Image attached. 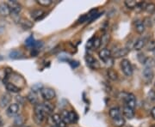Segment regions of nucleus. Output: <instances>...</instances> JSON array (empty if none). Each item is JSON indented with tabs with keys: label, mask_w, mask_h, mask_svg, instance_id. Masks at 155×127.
<instances>
[{
	"label": "nucleus",
	"mask_w": 155,
	"mask_h": 127,
	"mask_svg": "<svg viewBox=\"0 0 155 127\" xmlns=\"http://www.w3.org/2000/svg\"><path fill=\"white\" fill-rule=\"evenodd\" d=\"M45 114L44 110L42 108L41 104H36L34 107V118H35V121L37 124H41L44 120Z\"/></svg>",
	"instance_id": "nucleus-1"
},
{
	"label": "nucleus",
	"mask_w": 155,
	"mask_h": 127,
	"mask_svg": "<svg viewBox=\"0 0 155 127\" xmlns=\"http://www.w3.org/2000/svg\"><path fill=\"white\" fill-rule=\"evenodd\" d=\"M121 69L125 76L131 77L133 75V66L128 59H122L121 62Z\"/></svg>",
	"instance_id": "nucleus-2"
},
{
	"label": "nucleus",
	"mask_w": 155,
	"mask_h": 127,
	"mask_svg": "<svg viewBox=\"0 0 155 127\" xmlns=\"http://www.w3.org/2000/svg\"><path fill=\"white\" fill-rule=\"evenodd\" d=\"M41 94L42 98L48 101H50L51 100L54 99L56 96L55 91L51 88H43L41 90Z\"/></svg>",
	"instance_id": "nucleus-3"
},
{
	"label": "nucleus",
	"mask_w": 155,
	"mask_h": 127,
	"mask_svg": "<svg viewBox=\"0 0 155 127\" xmlns=\"http://www.w3.org/2000/svg\"><path fill=\"white\" fill-rule=\"evenodd\" d=\"M19 109H20V106L17 103H12L10 104V106L7 107V110H6V114L7 116L12 118V117H16L19 113Z\"/></svg>",
	"instance_id": "nucleus-4"
},
{
	"label": "nucleus",
	"mask_w": 155,
	"mask_h": 127,
	"mask_svg": "<svg viewBox=\"0 0 155 127\" xmlns=\"http://www.w3.org/2000/svg\"><path fill=\"white\" fill-rule=\"evenodd\" d=\"M6 4H7V5L9 6V8L11 10V13L19 14L21 12V11H22V5L17 1H11V0H10Z\"/></svg>",
	"instance_id": "nucleus-5"
},
{
	"label": "nucleus",
	"mask_w": 155,
	"mask_h": 127,
	"mask_svg": "<svg viewBox=\"0 0 155 127\" xmlns=\"http://www.w3.org/2000/svg\"><path fill=\"white\" fill-rule=\"evenodd\" d=\"M85 61L87 63V65L90 68L93 70H97L100 68V64L98 61L95 58H93L91 55H87L85 57Z\"/></svg>",
	"instance_id": "nucleus-6"
},
{
	"label": "nucleus",
	"mask_w": 155,
	"mask_h": 127,
	"mask_svg": "<svg viewBox=\"0 0 155 127\" xmlns=\"http://www.w3.org/2000/svg\"><path fill=\"white\" fill-rule=\"evenodd\" d=\"M123 100H124V101H125L127 106L132 108V109H134V107L136 106V98H135L134 94H127Z\"/></svg>",
	"instance_id": "nucleus-7"
},
{
	"label": "nucleus",
	"mask_w": 155,
	"mask_h": 127,
	"mask_svg": "<svg viewBox=\"0 0 155 127\" xmlns=\"http://www.w3.org/2000/svg\"><path fill=\"white\" fill-rule=\"evenodd\" d=\"M111 53L112 52H110V50H109L108 48H103L98 52V56L100 59L104 61V63H105L106 61H108L110 58H112Z\"/></svg>",
	"instance_id": "nucleus-8"
},
{
	"label": "nucleus",
	"mask_w": 155,
	"mask_h": 127,
	"mask_svg": "<svg viewBox=\"0 0 155 127\" xmlns=\"http://www.w3.org/2000/svg\"><path fill=\"white\" fill-rule=\"evenodd\" d=\"M41 106H42V108L44 110L45 114L53 115V113H54V104H52L50 101L44 100V102L41 104Z\"/></svg>",
	"instance_id": "nucleus-9"
},
{
	"label": "nucleus",
	"mask_w": 155,
	"mask_h": 127,
	"mask_svg": "<svg viewBox=\"0 0 155 127\" xmlns=\"http://www.w3.org/2000/svg\"><path fill=\"white\" fill-rule=\"evenodd\" d=\"M11 101V95L9 93H6L2 95L0 99V107L5 108L6 106H9Z\"/></svg>",
	"instance_id": "nucleus-10"
},
{
	"label": "nucleus",
	"mask_w": 155,
	"mask_h": 127,
	"mask_svg": "<svg viewBox=\"0 0 155 127\" xmlns=\"http://www.w3.org/2000/svg\"><path fill=\"white\" fill-rule=\"evenodd\" d=\"M129 52V49L127 48H119L116 50L113 53H111V57H113L114 59H119L127 56Z\"/></svg>",
	"instance_id": "nucleus-11"
},
{
	"label": "nucleus",
	"mask_w": 155,
	"mask_h": 127,
	"mask_svg": "<svg viewBox=\"0 0 155 127\" xmlns=\"http://www.w3.org/2000/svg\"><path fill=\"white\" fill-rule=\"evenodd\" d=\"M142 76H143V78L145 79V81L148 83V82H151L153 79L154 73H153V71L152 69L145 68L144 71L142 72Z\"/></svg>",
	"instance_id": "nucleus-12"
},
{
	"label": "nucleus",
	"mask_w": 155,
	"mask_h": 127,
	"mask_svg": "<svg viewBox=\"0 0 155 127\" xmlns=\"http://www.w3.org/2000/svg\"><path fill=\"white\" fill-rule=\"evenodd\" d=\"M5 85L6 89L9 92H11V93H15L16 94V93H19L21 91V88L17 87L15 83H10V82H5Z\"/></svg>",
	"instance_id": "nucleus-13"
},
{
	"label": "nucleus",
	"mask_w": 155,
	"mask_h": 127,
	"mask_svg": "<svg viewBox=\"0 0 155 127\" xmlns=\"http://www.w3.org/2000/svg\"><path fill=\"white\" fill-rule=\"evenodd\" d=\"M147 45V40L146 38H140L134 44V49L135 51H140L145 46Z\"/></svg>",
	"instance_id": "nucleus-14"
},
{
	"label": "nucleus",
	"mask_w": 155,
	"mask_h": 127,
	"mask_svg": "<svg viewBox=\"0 0 155 127\" xmlns=\"http://www.w3.org/2000/svg\"><path fill=\"white\" fill-rule=\"evenodd\" d=\"M52 120L54 123V125H55L56 126L66 127V124L62 120L60 114H57V113L56 114H53L52 115Z\"/></svg>",
	"instance_id": "nucleus-15"
},
{
	"label": "nucleus",
	"mask_w": 155,
	"mask_h": 127,
	"mask_svg": "<svg viewBox=\"0 0 155 127\" xmlns=\"http://www.w3.org/2000/svg\"><path fill=\"white\" fill-rule=\"evenodd\" d=\"M134 28H135V30L138 33H143L145 31V28H146L145 22H142L141 20H136L134 22Z\"/></svg>",
	"instance_id": "nucleus-16"
},
{
	"label": "nucleus",
	"mask_w": 155,
	"mask_h": 127,
	"mask_svg": "<svg viewBox=\"0 0 155 127\" xmlns=\"http://www.w3.org/2000/svg\"><path fill=\"white\" fill-rule=\"evenodd\" d=\"M122 113H123L124 117L128 119H133L134 117V109L128 107L127 106H125L123 107Z\"/></svg>",
	"instance_id": "nucleus-17"
},
{
	"label": "nucleus",
	"mask_w": 155,
	"mask_h": 127,
	"mask_svg": "<svg viewBox=\"0 0 155 127\" xmlns=\"http://www.w3.org/2000/svg\"><path fill=\"white\" fill-rule=\"evenodd\" d=\"M0 15H2L4 17H7V16L11 15V10L5 3L0 4Z\"/></svg>",
	"instance_id": "nucleus-18"
},
{
	"label": "nucleus",
	"mask_w": 155,
	"mask_h": 127,
	"mask_svg": "<svg viewBox=\"0 0 155 127\" xmlns=\"http://www.w3.org/2000/svg\"><path fill=\"white\" fill-rule=\"evenodd\" d=\"M109 114H110V116L112 119H115L118 117L122 116V112H121L119 107H112L109 112Z\"/></svg>",
	"instance_id": "nucleus-19"
},
{
	"label": "nucleus",
	"mask_w": 155,
	"mask_h": 127,
	"mask_svg": "<svg viewBox=\"0 0 155 127\" xmlns=\"http://www.w3.org/2000/svg\"><path fill=\"white\" fill-rule=\"evenodd\" d=\"M78 120V115L74 111H68V122L69 124H75Z\"/></svg>",
	"instance_id": "nucleus-20"
},
{
	"label": "nucleus",
	"mask_w": 155,
	"mask_h": 127,
	"mask_svg": "<svg viewBox=\"0 0 155 127\" xmlns=\"http://www.w3.org/2000/svg\"><path fill=\"white\" fill-rule=\"evenodd\" d=\"M25 124V118L22 114H17V116L15 117L14 119V125L15 126L21 127Z\"/></svg>",
	"instance_id": "nucleus-21"
},
{
	"label": "nucleus",
	"mask_w": 155,
	"mask_h": 127,
	"mask_svg": "<svg viewBox=\"0 0 155 127\" xmlns=\"http://www.w3.org/2000/svg\"><path fill=\"white\" fill-rule=\"evenodd\" d=\"M30 15H31L32 19L35 20V21H38L39 19H41L44 16L45 12L42 10H35L30 13Z\"/></svg>",
	"instance_id": "nucleus-22"
},
{
	"label": "nucleus",
	"mask_w": 155,
	"mask_h": 127,
	"mask_svg": "<svg viewBox=\"0 0 155 127\" xmlns=\"http://www.w3.org/2000/svg\"><path fill=\"white\" fill-rule=\"evenodd\" d=\"M27 99L31 103L33 104L34 106H35L36 104H38V98H37V95H36V93L35 92H30L28 93V94L27 95Z\"/></svg>",
	"instance_id": "nucleus-23"
},
{
	"label": "nucleus",
	"mask_w": 155,
	"mask_h": 127,
	"mask_svg": "<svg viewBox=\"0 0 155 127\" xmlns=\"http://www.w3.org/2000/svg\"><path fill=\"white\" fill-rule=\"evenodd\" d=\"M112 122H113V125L116 127L124 126V125H125V123H126L124 118L122 116L118 117V118H116L115 119H112Z\"/></svg>",
	"instance_id": "nucleus-24"
},
{
	"label": "nucleus",
	"mask_w": 155,
	"mask_h": 127,
	"mask_svg": "<svg viewBox=\"0 0 155 127\" xmlns=\"http://www.w3.org/2000/svg\"><path fill=\"white\" fill-rule=\"evenodd\" d=\"M19 23L21 24V26H22V28H25V29H29V28H31L33 27V23L30 21L27 20V19L21 18L20 21H19Z\"/></svg>",
	"instance_id": "nucleus-25"
},
{
	"label": "nucleus",
	"mask_w": 155,
	"mask_h": 127,
	"mask_svg": "<svg viewBox=\"0 0 155 127\" xmlns=\"http://www.w3.org/2000/svg\"><path fill=\"white\" fill-rule=\"evenodd\" d=\"M143 65H145V68H149V69H152L155 67V59H153V58H147L145 59Z\"/></svg>",
	"instance_id": "nucleus-26"
},
{
	"label": "nucleus",
	"mask_w": 155,
	"mask_h": 127,
	"mask_svg": "<svg viewBox=\"0 0 155 127\" xmlns=\"http://www.w3.org/2000/svg\"><path fill=\"white\" fill-rule=\"evenodd\" d=\"M107 75H108V78H110V80H112V81H116L118 79V74H117V72L116 71H114L113 69H111V68L108 69Z\"/></svg>",
	"instance_id": "nucleus-27"
},
{
	"label": "nucleus",
	"mask_w": 155,
	"mask_h": 127,
	"mask_svg": "<svg viewBox=\"0 0 155 127\" xmlns=\"http://www.w3.org/2000/svg\"><path fill=\"white\" fill-rule=\"evenodd\" d=\"M124 4H125V6L127 7V9L133 10V9H134L136 7L138 3L136 1H134V0H126L124 2Z\"/></svg>",
	"instance_id": "nucleus-28"
},
{
	"label": "nucleus",
	"mask_w": 155,
	"mask_h": 127,
	"mask_svg": "<svg viewBox=\"0 0 155 127\" xmlns=\"http://www.w3.org/2000/svg\"><path fill=\"white\" fill-rule=\"evenodd\" d=\"M21 56H22V52H19V51H17V50L12 51L11 53H10V58L12 59H17L21 58Z\"/></svg>",
	"instance_id": "nucleus-29"
},
{
	"label": "nucleus",
	"mask_w": 155,
	"mask_h": 127,
	"mask_svg": "<svg viewBox=\"0 0 155 127\" xmlns=\"http://www.w3.org/2000/svg\"><path fill=\"white\" fill-rule=\"evenodd\" d=\"M35 43H36V40L34 39L33 36H29L28 39L25 40V44H26L27 46H32V47H35Z\"/></svg>",
	"instance_id": "nucleus-30"
},
{
	"label": "nucleus",
	"mask_w": 155,
	"mask_h": 127,
	"mask_svg": "<svg viewBox=\"0 0 155 127\" xmlns=\"http://www.w3.org/2000/svg\"><path fill=\"white\" fill-rule=\"evenodd\" d=\"M145 11H147V13H149V14L153 13L155 11V5L154 4H152V3L147 5H146V8H145Z\"/></svg>",
	"instance_id": "nucleus-31"
},
{
	"label": "nucleus",
	"mask_w": 155,
	"mask_h": 127,
	"mask_svg": "<svg viewBox=\"0 0 155 127\" xmlns=\"http://www.w3.org/2000/svg\"><path fill=\"white\" fill-rule=\"evenodd\" d=\"M53 1L52 0H37V4L43 7H48L50 5H52Z\"/></svg>",
	"instance_id": "nucleus-32"
},
{
	"label": "nucleus",
	"mask_w": 155,
	"mask_h": 127,
	"mask_svg": "<svg viewBox=\"0 0 155 127\" xmlns=\"http://www.w3.org/2000/svg\"><path fill=\"white\" fill-rule=\"evenodd\" d=\"M60 115H61L62 120L64 121V123H65L66 125H67V124H69V122H68V111H62V113H61Z\"/></svg>",
	"instance_id": "nucleus-33"
},
{
	"label": "nucleus",
	"mask_w": 155,
	"mask_h": 127,
	"mask_svg": "<svg viewBox=\"0 0 155 127\" xmlns=\"http://www.w3.org/2000/svg\"><path fill=\"white\" fill-rule=\"evenodd\" d=\"M101 46V39L100 38H94L93 43H92V48L93 49H98Z\"/></svg>",
	"instance_id": "nucleus-34"
},
{
	"label": "nucleus",
	"mask_w": 155,
	"mask_h": 127,
	"mask_svg": "<svg viewBox=\"0 0 155 127\" xmlns=\"http://www.w3.org/2000/svg\"><path fill=\"white\" fill-rule=\"evenodd\" d=\"M109 40H110V35L104 34V35L102 37V39H101V46H102V45H103V46H105L106 44H108Z\"/></svg>",
	"instance_id": "nucleus-35"
},
{
	"label": "nucleus",
	"mask_w": 155,
	"mask_h": 127,
	"mask_svg": "<svg viewBox=\"0 0 155 127\" xmlns=\"http://www.w3.org/2000/svg\"><path fill=\"white\" fill-rule=\"evenodd\" d=\"M42 88H43V86H42L41 84H40V83L35 84V85H33V87H32V92L36 93V92H38L39 90L41 91Z\"/></svg>",
	"instance_id": "nucleus-36"
},
{
	"label": "nucleus",
	"mask_w": 155,
	"mask_h": 127,
	"mask_svg": "<svg viewBox=\"0 0 155 127\" xmlns=\"http://www.w3.org/2000/svg\"><path fill=\"white\" fill-rule=\"evenodd\" d=\"M147 51H153L155 48V41L154 40H151V41H148V42H147Z\"/></svg>",
	"instance_id": "nucleus-37"
},
{
	"label": "nucleus",
	"mask_w": 155,
	"mask_h": 127,
	"mask_svg": "<svg viewBox=\"0 0 155 127\" xmlns=\"http://www.w3.org/2000/svg\"><path fill=\"white\" fill-rule=\"evenodd\" d=\"M148 98L151 101H153V102H155V90H153V89H151L149 92H148Z\"/></svg>",
	"instance_id": "nucleus-38"
},
{
	"label": "nucleus",
	"mask_w": 155,
	"mask_h": 127,
	"mask_svg": "<svg viewBox=\"0 0 155 127\" xmlns=\"http://www.w3.org/2000/svg\"><path fill=\"white\" fill-rule=\"evenodd\" d=\"M146 5H146L145 3L141 2V3H138L135 8H136V10H138V11H143V10H145Z\"/></svg>",
	"instance_id": "nucleus-39"
},
{
	"label": "nucleus",
	"mask_w": 155,
	"mask_h": 127,
	"mask_svg": "<svg viewBox=\"0 0 155 127\" xmlns=\"http://www.w3.org/2000/svg\"><path fill=\"white\" fill-rule=\"evenodd\" d=\"M87 19H88V17H87V15H83L81 17H79V19L78 20V23H83L84 22H87Z\"/></svg>",
	"instance_id": "nucleus-40"
},
{
	"label": "nucleus",
	"mask_w": 155,
	"mask_h": 127,
	"mask_svg": "<svg viewBox=\"0 0 155 127\" xmlns=\"http://www.w3.org/2000/svg\"><path fill=\"white\" fill-rule=\"evenodd\" d=\"M69 64H70V65L72 67V68H77L78 65H79V63L78 62V61L75 60H69Z\"/></svg>",
	"instance_id": "nucleus-41"
},
{
	"label": "nucleus",
	"mask_w": 155,
	"mask_h": 127,
	"mask_svg": "<svg viewBox=\"0 0 155 127\" xmlns=\"http://www.w3.org/2000/svg\"><path fill=\"white\" fill-rule=\"evenodd\" d=\"M147 59V58L145 57V55L143 54V53H140V54L138 55L139 61H140V63H142V64L144 63V61H145V59Z\"/></svg>",
	"instance_id": "nucleus-42"
},
{
	"label": "nucleus",
	"mask_w": 155,
	"mask_h": 127,
	"mask_svg": "<svg viewBox=\"0 0 155 127\" xmlns=\"http://www.w3.org/2000/svg\"><path fill=\"white\" fill-rule=\"evenodd\" d=\"M16 100L19 102V104L24 105V98H23L22 96H17V97H16ZM19 104H18V105H19Z\"/></svg>",
	"instance_id": "nucleus-43"
},
{
	"label": "nucleus",
	"mask_w": 155,
	"mask_h": 127,
	"mask_svg": "<svg viewBox=\"0 0 155 127\" xmlns=\"http://www.w3.org/2000/svg\"><path fill=\"white\" fill-rule=\"evenodd\" d=\"M151 115L153 117V119H155V106L154 107H153L152 108V110H151Z\"/></svg>",
	"instance_id": "nucleus-44"
},
{
	"label": "nucleus",
	"mask_w": 155,
	"mask_h": 127,
	"mask_svg": "<svg viewBox=\"0 0 155 127\" xmlns=\"http://www.w3.org/2000/svg\"><path fill=\"white\" fill-rule=\"evenodd\" d=\"M0 60H3V57L0 55Z\"/></svg>",
	"instance_id": "nucleus-45"
},
{
	"label": "nucleus",
	"mask_w": 155,
	"mask_h": 127,
	"mask_svg": "<svg viewBox=\"0 0 155 127\" xmlns=\"http://www.w3.org/2000/svg\"><path fill=\"white\" fill-rule=\"evenodd\" d=\"M153 53H154V55H155V48H154V50L153 51Z\"/></svg>",
	"instance_id": "nucleus-46"
},
{
	"label": "nucleus",
	"mask_w": 155,
	"mask_h": 127,
	"mask_svg": "<svg viewBox=\"0 0 155 127\" xmlns=\"http://www.w3.org/2000/svg\"><path fill=\"white\" fill-rule=\"evenodd\" d=\"M51 127H59V126H56V125H53V126H51Z\"/></svg>",
	"instance_id": "nucleus-47"
},
{
	"label": "nucleus",
	"mask_w": 155,
	"mask_h": 127,
	"mask_svg": "<svg viewBox=\"0 0 155 127\" xmlns=\"http://www.w3.org/2000/svg\"><path fill=\"white\" fill-rule=\"evenodd\" d=\"M151 127H155V125H152V126Z\"/></svg>",
	"instance_id": "nucleus-48"
},
{
	"label": "nucleus",
	"mask_w": 155,
	"mask_h": 127,
	"mask_svg": "<svg viewBox=\"0 0 155 127\" xmlns=\"http://www.w3.org/2000/svg\"><path fill=\"white\" fill-rule=\"evenodd\" d=\"M154 88H155V83H154Z\"/></svg>",
	"instance_id": "nucleus-49"
}]
</instances>
